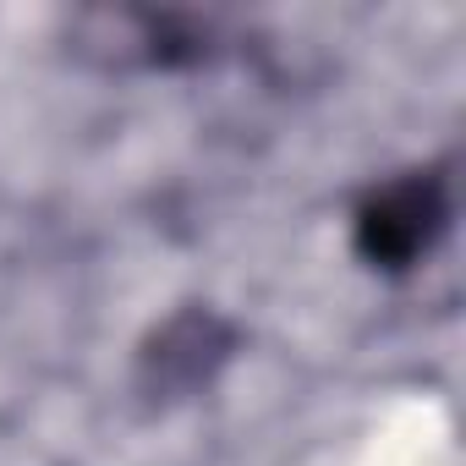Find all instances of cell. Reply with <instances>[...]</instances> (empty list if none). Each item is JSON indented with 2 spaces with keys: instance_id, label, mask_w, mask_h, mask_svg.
I'll use <instances>...</instances> for the list:
<instances>
[{
  "instance_id": "1",
  "label": "cell",
  "mask_w": 466,
  "mask_h": 466,
  "mask_svg": "<svg viewBox=\"0 0 466 466\" xmlns=\"http://www.w3.org/2000/svg\"><path fill=\"white\" fill-rule=\"evenodd\" d=\"M439 225V187L433 181H411V187H395L390 198H379L362 219V242L373 258H411L417 248H428Z\"/></svg>"
}]
</instances>
